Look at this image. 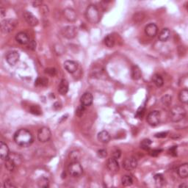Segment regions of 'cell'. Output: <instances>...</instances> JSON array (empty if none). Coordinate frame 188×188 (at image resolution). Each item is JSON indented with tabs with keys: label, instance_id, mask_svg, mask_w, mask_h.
<instances>
[{
	"label": "cell",
	"instance_id": "cell-1",
	"mask_svg": "<svg viewBox=\"0 0 188 188\" xmlns=\"http://www.w3.org/2000/svg\"><path fill=\"white\" fill-rule=\"evenodd\" d=\"M14 141L21 147H28L33 143V135L26 129H21L14 135Z\"/></svg>",
	"mask_w": 188,
	"mask_h": 188
},
{
	"label": "cell",
	"instance_id": "cell-2",
	"mask_svg": "<svg viewBox=\"0 0 188 188\" xmlns=\"http://www.w3.org/2000/svg\"><path fill=\"white\" fill-rule=\"evenodd\" d=\"M87 20L93 24H96L100 21V14L98 9L96 5H90L87 7L85 11Z\"/></svg>",
	"mask_w": 188,
	"mask_h": 188
},
{
	"label": "cell",
	"instance_id": "cell-3",
	"mask_svg": "<svg viewBox=\"0 0 188 188\" xmlns=\"http://www.w3.org/2000/svg\"><path fill=\"white\" fill-rule=\"evenodd\" d=\"M185 109L179 105H176V106L172 107L169 113L170 119L171 120V121L175 123H178L182 121L185 118Z\"/></svg>",
	"mask_w": 188,
	"mask_h": 188
},
{
	"label": "cell",
	"instance_id": "cell-4",
	"mask_svg": "<svg viewBox=\"0 0 188 188\" xmlns=\"http://www.w3.org/2000/svg\"><path fill=\"white\" fill-rule=\"evenodd\" d=\"M69 174L73 177H80L83 173V168L79 161H72L68 168Z\"/></svg>",
	"mask_w": 188,
	"mask_h": 188
},
{
	"label": "cell",
	"instance_id": "cell-5",
	"mask_svg": "<svg viewBox=\"0 0 188 188\" xmlns=\"http://www.w3.org/2000/svg\"><path fill=\"white\" fill-rule=\"evenodd\" d=\"M17 21L14 19H5L1 22V30L4 33H10L13 31L17 25Z\"/></svg>",
	"mask_w": 188,
	"mask_h": 188
},
{
	"label": "cell",
	"instance_id": "cell-6",
	"mask_svg": "<svg viewBox=\"0 0 188 188\" xmlns=\"http://www.w3.org/2000/svg\"><path fill=\"white\" fill-rule=\"evenodd\" d=\"M51 137V132L49 128L46 126L41 127L37 132V139L41 143L48 142Z\"/></svg>",
	"mask_w": 188,
	"mask_h": 188
},
{
	"label": "cell",
	"instance_id": "cell-7",
	"mask_svg": "<svg viewBox=\"0 0 188 188\" xmlns=\"http://www.w3.org/2000/svg\"><path fill=\"white\" fill-rule=\"evenodd\" d=\"M146 121L151 126H157L160 122V112L157 110H153L149 112Z\"/></svg>",
	"mask_w": 188,
	"mask_h": 188
},
{
	"label": "cell",
	"instance_id": "cell-8",
	"mask_svg": "<svg viewBox=\"0 0 188 188\" xmlns=\"http://www.w3.org/2000/svg\"><path fill=\"white\" fill-rule=\"evenodd\" d=\"M78 29L75 26H66L62 29L61 33L64 37L68 39H72L77 35Z\"/></svg>",
	"mask_w": 188,
	"mask_h": 188
},
{
	"label": "cell",
	"instance_id": "cell-9",
	"mask_svg": "<svg viewBox=\"0 0 188 188\" xmlns=\"http://www.w3.org/2000/svg\"><path fill=\"white\" fill-rule=\"evenodd\" d=\"M137 166V161L135 157H128L125 159V160L123 162V168L126 171H131L135 170Z\"/></svg>",
	"mask_w": 188,
	"mask_h": 188
},
{
	"label": "cell",
	"instance_id": "cell-10",
	"mask_svg": "<svg viewBox=\"0 0 188 188\" xmlns=\"http://www.w3.org/2000/svg\"><path fill=\"white\" fill-rule=\"evenodd\" d=\"M20 55L16 51H11L8 52L6 55V61L10 66H13L19 62Z\"/></svg>",
	"mask_w": 188,
	"mask_h": 188
},
{
	"label": "cell",
	"instance_id": "cell-11",
	"mask_svg": "<svg viewBox=\"0 0 188 188\" xmlns=\"http://www.w3.org/2000/svg\"><path fill=\"white\" fill-rule=\"evenodd\" d=\"M63 16L69 22H74L77 19V14L74 9L67 8L63 10Z\"/></svg>",
	"mask_w": 188,
	"mask_h": 188
},
{
	"label": "cell",
	"instance_id": "cell-12",
	"mask_svg": "<svg viewBox=\"0 0 188 188\" xmlns=\"http://www.w3.org/2000/svg\"><path fill=\"white\" fill-rule=\"evenodd\" d=\"M23 15H24V19L30 26L35 27L38 24V20H37V17L35 16H34L31 12L27 10V11L24 12Z\"/></svg>",
	"mask_w": 188,
	"mask_h": 188
},
{
	"label": "cell",
	"instance_id": "cell-13",
	"mask_svg": "<svg viewBox=\"0 0 188 188\" xmlns=\"http://www.w3.org/2000/svg\"><path fill=\"white\" fill-rule=\"evenodd\" d=\"M107 168L112 173H117L119 171V164L118 160L111 157L107 162Z\"/></svg>",
	"mask_w": 188,
	"mask_h": 188
},
{
	"label": "cell",
	"instance_id": "cell-14",
	"mask_svg": "<svg viewBox=\"0 0 188 188\" xmlns=\"http://www.w3.org/2000/svg\"><path fill=\"white\" fill-rule=\"evenodd\" d=\"M145 33L146 35L150 37H154L157 35L158 33V27L154 23H150L145 27Z\"/></svg>",
	"mask_w": 188,
	"mask_h": 188
},
{
	"label": "cell",
	"instance_id": "cell-15",
	"mask_svg": "<svg viewBox=\"0 0 188 188\" xmlns=\"http://www.w3.org/2000/svg\"><path fill=\"white\" fill-rule=\"evenodd\" d=\"M94 101V96L93 95L89 92H86L80 98V102L81 105L85 107H89L90 106Z\"/></svg>",
	"mask_w": 188,
	"mask_h": 188
},
{
	"label": "cell",
	"instance_id": "cell-16",
	"mask_svg": "<svg viewBox=\"0 0 188 188\" xmlns=\"http://www.w3.org/2000/svg\"><path fill=\"white\" fill-rule=\"evenodd\" d=\"M64 68L69 73L74 74L77 71L78 64L73 60H66L64 62Z\"/></svg>",
	"mask_w": 188,
	"mask_h": 188
},
{
	"label": "cell",
	"instance_id": "cell-17",
	"mask_svg": "<svg viewBox=\"0 0 188 188\" xmlns=\"http://www.w3.org/2000/svg\"><path fill=\"white\" fill-rule=\"evenodd\" d=\"M16 40L21 45H27L30 41L27 34L23 33V32H21V33L17 34L16 36Z\"/></svg>",
	"mask_w": 188,
	"mask_h": 188
},
{
	"label": "cell",
	"instance_id": "cell-18",
	"mask_svg": "<svg viewBox=\"0 0 188 188\" xmlns=\"http://www.w3.org/2000/svg\"><path fill=\"white\" fill-rule=\"evenodd\" d=\"M10 151H9V148L8 145L2 141L0 142V156H1V159L2 160H5L10 155Z\"/></svg>",
	"mask_w": 188,
	"mask_h": 188
},
{
	"label": "cell",
	"instance_id": "cell-19",
	"mask_svg": "<svg viewBox=\"0 0 188 188\" xmlns=\"http://www.w3.org/2000/svg\"><path fill=\"white\" fill-rule=\"evenodd\" d=\"M177 173L181 178H187L188 176V164L184 163L179 166V168H177Z\"/></svg>",
	"mask_w": 188,
	"mask_h": 188
},
{
	"label": "cell",
	"instance_id": "cell-20",
	"mask_svg": "<svg viewBox=\"0 0 188 188\" xmlns=\"http://www.w3.org/2000/svg\"><path fill=\"white\" fill-rule=\"evenodd\" d=\"M69 82L67 81L66 80H62L60 81V84H59L58 86V92L59 94L61 95H66L69 91Z\"/></svg>",
	"mask_w": 188,
	"mask_h": 188
},
{
	"label": "cell",
	"instance_id": "cell-21",
	"mask_svg": "<svg viewBox=\"0 0 188 188\" xmlns=\"http://www.w3.org/2000/svg\"><path fill=\"white\" fill-rule=\"evenodd\" d=\"M170 37H171V31L168 28H164L161 30L160 33L159 34V40L161 42H166L169 40Z\"/></svg>",
	"mask_w": 188,
	"mask_h": 188
},
{
	"label": "cell",
	"instance_id": "cell-22",
	"mask_svg": "<svg viewBox=\"0 0 188 188\" xmlns=\"http://www.w3.org/2000/svg\"><path fill=\"white\" fill-rule=\"evenodd\" d=\"M110 135L108 132L106 130H103V131L100 132L98 134V140L101 143H107L110 140Z\"/></svg>",
	"mask_w": 188,
	"mask_h": 188
},
{
	"label": "cell",
	"instance_id": "cell-23",
	"mask_svg": "<svg viewBox=\"0 0 188 188\" xmlns=\"http://www.w3.org/2000/svg\"><path fill=\"white\" fill-rule=\"evenodd\" d=\"M132 78L134 80H139L141 78L142 76V72H141V70L139 68L138 66L135 65L132 66Z\"/></svg>",
	"mask_w": 188,
	"mask_h": 188
},
{
	"label": "cell",
	"instance_id": "cell-24",
	"mask_svg": "<svg viewBox=\"0 0 188 188\" xmlns=\"http://www.w3.org/2000/svg\"><path fill=\"white\" fill-rule=\"evenodd\" d=\"M16 165H17L15 163V162H14L12 159H10L9 157L5 160V166L8 171H12L14 169H15L16 167Z\"/></svg>",
	"mask_w": 188,
	"mask_h": 188
},
{
	"label": "cell",
	"instance_id": "cell-25",
	"mask_svg": "<svg viewBox=\"0 0 188 188\" xmlns=\"http://www.w3.org/2000/svg\"><path fill=\"white\" fill-rule=\"evenodd\" d=\"M179 98L180 101L183 104H187L188 102V90L187 88L182 89L180 91L179 95Z\"/></svg>",
	"mask_w": 188,
	"mask_h": 188
},
{
	"label": "cell",
	"instance_id": "cell-26",
	"mask_svg": "<svg viewBox=\"0 0 188 188\" xmlns=\"http://www.w3.org/2000/svg\"><path fill=\"white\" fill-rule=\"evenodd\" d=\"M152 82L157 87H160L163 85L164 80L162 76L159 74H154L152 76Z\"/></svg>",
	"mask_w": 188,
	"mask_h": 188
},
{
	"label": "cell",
	"instance_id": "cell-27",
	"mask_svg": "<svg viewBox=\"0 0 188 188\" xmlns=\"http://www.w3.org/2000/svg\"><path fill=\"white\" fill-rule=\"evenodd\" d=\"M104 42H105V44L107 46V47L109 48L113 47L115 45L114 36L112 35H107V36L105 37Z\"/></svg>",
	"mask_w": 188,
	"mask_h": 188
},
{
	"label": "cell",
	"instance_id": "cell-28",
	"mask_svg": "<svg viewBox=\"0 0 188 188\" xmlns=\"http://www.w3.org/2000/svg\"><path fill=\"white\" fill-rule=\"evenodd\" d=\"M121 183L124 187H129V186H131L133 184V179L131 176H129V175H125L122 177L121 179Z\"/></svg>",
	"mask_w": 188,
	"mask_h": 188
},
{
	"label": "cell",
	"instance_id": "cell-29",
	"mask_svg": "<svg viewBox=\"0 0 188 188\" xmlns=\"http://www.w3.org/2000/svg\"><path fill=\"white\" fill-rule=\"evenodd\" d=\"M37 185L39 187L42 188H47L49 186V181L46 177H41L38 180H37Z\"/></svg>",
	"mask_w": 188,
	"mask_h": 188
},
{
	"label": "cell",
	"instance_id": "cell-30",
	"mask_svg": "<svg viewBox=\"0 0 188 188\" xmlns=\"http://www.w3.org/2000/svg\"><path fill=\"white\" fill-rule=\"evenodd\" d=\"M154 179L155 181V183L157 186H162L165 184L164 176L161 173H157L154 176Z\"/></svg>",
	"mask_w": 188,
	"mask_h": 188
},
{
	"label": "cell",
	"instance_id": "cell-31",
	"mask_svg": "<svg viewBox=\"0 0 188 188\" xmlns=\"http://www.w3.org/2000/svg\"><path fill=\"white\" fill-rule=\"evenodd\" d=\"M151 140L149 139H144L142 142L140 143V148H143V150H146V151H147L151 147Z\"/></svg>",
	"mask_w": 188,
	"mask_h": 188
},
{
	"label": "cell",
	"instance_id": "cell-32",
	"mask_svg": "<svg viewBox=\"0 0 188 188\" xmlns=\"http://www.w3.org/2000/svg\"><path fill=\"white\" fill-rule=\"evenodd\" d=\"M145 18V14L143 12H136L135 15L133 16V21L135 23H140Z\"/></svg>",
	"mask_w": 188,
	"mask_h": 188
},
{
	"label": "cell",
	"instance_id": "cell-33",
	"mask_svg": "<svg viewBox=\"0 0 188 188\" xmlns=\"http://www.w3.org/2000/svg\"><path fill=\"white\" fill-rule=\"evenodd\" d=\"M30 111L31 113L33 115H40L42 113V110H41V107L38 105H33L30 107Z\"/></svg>",
	"mask_w": 188,
	"mask_h": 188
},
{
	"label": "cell",
	"instance_id": "cell-34",
	"mask_svg": "<svg viewBox=\"0 0 188 188\" xmlns=\"http://www.w3.org/2000/svg\"><path fill=\"white\" fill-rule=\"evenodd\" d=\"M48 84V80L46 78H37V80L35 81V85L36 86H41V87H44V86L47 85Z\"/></svg>",
	"mask_w": 188,
	"mask_h": 188
},
{
	"label": "cell",
	"instance_id": "cell-35",
	"mask_svg": "<svg viewBox=\"0 0 188 188\" xmlns=\"http://www.w3.org/2000/svg\"><path fill=\"white\" fill-rule=\"evenodd\" d=\"M85 110H86V107L83 106L82 105H80V106L77 107V109L76 110V112H75V113H76V115L80 118L82 117V116L84 115V113H85Z\"/></svg>",
	"mask_w": 188,
	"mask_h": 188
},
{
	"label": "cell",
	"instance_id": "cell-36",
	"mask_svg": "<svg viewBox=\"0 0 188 188\" xmlns=\"http://www.w3.org/2000/svg\"><path fill=\"white\" fill-rule=\"evenodd\" d=\"M171 100L172 98L170 95H165V96H164L162 98L161 101H162V103L164 105H165V106H169L171 104Z\"/></svg>",
	"mask_w": 188,
	"mask_h": 188
},
{
	"label": "cell",
	"instance_id": "cell-37",
	"mask_svg": "<svg viewBox=\"0 0 188 188\" xmlns=\"http://www.w3.org/2000/svg\"><path fill=\"white\" fill-rule=\"evenodd\" d=\"M145 113V106L144 105H142L138 108L137 112H136V117L138 118V119H142L143 116L144 115Z\"/></svg>",
	"mask_w": 188,
	"mask_h": 188
},
{
	"label": "cell",
	"instance_id": "cell-38",
	"mask_svg": "<svg viewBox=\"0 0 188 188\" xmlns=\"http://www.w3.org/2000/svg\"><path fill=\"white\" fill-rule=\"evenodd\" d=\"M70 157H71V160L73 161H78V159L80 158V154H79L78 151H74L71 153Z\"/></svg>",
	"mask_w": 188,
	"mask_h": 188
},
{
	"label": "cell",
	"instance_id": "cell-39",
	"mask_svg": "<svg viewBox=\"0 0 188 188\" xmlns=\"http://www.w3.org/2000/svg\"><path fill=\"white\" fill-rule=\"evenodd\" d=\"M45 73L49 75V76H54L56 74V69H54V68H49V69H46L45 70Z\"/></svg>",
	"mask_w": 188,
	"mask_h": 188
},
{
	"label": "cell",
	"instance_id": "cell-40",
	"mask_svg": "<svg viewBox=\"0 0 188 188\" xmlns=\"http://www.w3.org/2000/svg\"><path fill=\"white\" fill-rule=\"evenodd\" d=\"M97 155L98 157H100V158H105L107 155V152L106 150L105 149L98 150L97 151Z\"/></svg>",
	"mask_w": 188,
	"mask_h": 188
},
{
	"label": "cell",
	"instance_id": "cell-41",
	"mask_svg": "<svg viewBox=\"0 0 188 188\" xmlns=\"http://www.w3.org/2000/svg\"><path fill=\"white\" fill-rule=\"evenodd\" d=\"M168 152H169V154L173 156V157H176V156H177V146H172V147L169 148Z\"/></svg>",
	"mask_w": 188,
	"mask_h": 188
},
{
	"label": "cell",
	"instance_id": "cell-42",
	"mask_svg": "<svg viewBox=\"0 0 188 188\" xmlns=\"http://www.w3.org/2000/svg\"><path fill=\"white\" fill-rule=\"evenodd\" d=\"M121 157V150H119V149L115 150V151H113V153H112V157L115 159H116V160H119Z\"/></svg>",
	"mask_w": 188,
	"mask_h": 188
},
{
	"label": "cell",
	"instance_id": "cell-43",
	"mask_svg": "<svg viewBox=\"0 0 188 188\" xmlns=\"http://www.w3.org/2000/svg\"><path fill=\"white\" fill-rule=\"evenodd\" d=\"M168 135V132H159V133L156 134L155 137H157V138H164V137H167Z\"/></svg>",
	"mask_w": 188,
	"mask_h": 188
},
{
	"label": "cell",
	"instance_id": "cell-44",
	"mask_svg": "<svg viewBox=\"0 0 188 188\" xmlns=\"http://www.w3.org/2000/svg\"><path fill=\"white\" fill-rule=\"evenodd\" d=\"M27 47L28 49L31 50H35V48H36V43H35V41H30V42H29V44H27Z\"/></svg>",
	"mask_w": 188,
	"mask_h": 188
},
{
	"label": "cell",
	"instance_id": "cell-45",
	"mask_svg": "<svg viewBox=\"0 0 188 188\" xmlns=\"http://www.w3.org/2000/svg\"><path fill=\"white\" fill-rule=\"evenodd\" d=\"M162 151V150L161 149H155L152 150L151 151H150V155L152 157H157L158 155H160V154Z\"/></svg>",
	"mask_w": 188,
	"mask_h": 188
},
{
	"label": "cell",
	"instance_id": "cell-46",
	"mask_svg": "<svg viewBox=\"0 0 188 188\" xmlns=\"http://www.w3.org/2000/svg\"><path fill=\"white\" fill-rule=\"evenodd\" d=\"M4 187H5L10 188V187H15L16 186L12 184L11 181L8 179V180H6V181H5V182H4Z\"/></svg>",
	"mask_w": 188,
	"mask_h": 188
},
{
	"label": "cell",
	"instance_id": "cell-47",
	"mask_svg": "<svg viewBox=\"0 0 188 188\" xmlns=\"http://www.w3.org/2000/svg\"><path fill=\"white\" fill-rule=\"evenodd\" d=\"M54 108L55 109V110H60V108H61L62 106H61V104L59 103V102H56L54 104Z\"/></svg>",
	"mask_w": 188,
	"mask_h": 188
},
{
	"label": "cell",
	"instance_id": "cell-48",
	"mask_svg": "<svg viewBox=\"0 0 188 188\" xmlns=\"http://www.w3.org/2000/svg\"><path fill=\"white\" fill-rule=\"evenodd\" d=\"M33 6L34 7H38V6H41V5H42V2L41 1H35L33 3Z\"/></svg>",
	"mask_w": 188,
	"mask_h": 188
},
{
	"label": "cell",
	"instance_id": "cell-49",
	"mask_svg": "<svg viewBox=\"0 0 188 188\" xmlns=\"http://www.w3.org/2000/svg\"><path fill=\"white\" fill-rule=\"evenodd\" d=\"M0 12H1V16L2 17H4L5 16V14L4 9H3V8L0 9Z\"/></svg>",
	"mask_w": 188,
	"mask_h": 188
},
{
	"label": "cell",
	"instance_id": "cell-50",
	"mask_svg": "<svg viewBox=\"0 0 188 188\" xmlns=\"http://www.w3.org/2000/svg\"><path fill=\"white\" fill-rule=\"evenodd\" d=\"M187 187V184H182L181 185H179V187Z\"/></svg>",
	"mask_w": 188,
	"mask_h": 188
}]
</instances>
